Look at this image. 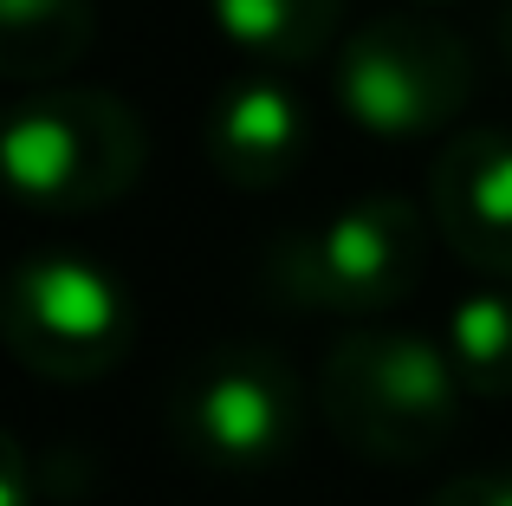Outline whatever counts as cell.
Instances as JSON below:
<instances>
[{"instance_id":"cell-1","label":"cell","mask_w":512,"mask_h":506,"mask_svg":"<svg viewBox=\"0 0 512 506\" xmlns=\"http://www.w3.org/2000/svg\"><path fill=\"white\" fill-rule=\"evenodd\" d=\"M461 370L448 344L422 331H350L318 364V416L350 455L376 468H415L461 429Z\"/></svg>"},{"instance_id":"cell-2","label":"cell","mask_w":512,"mask_h":506,"mask_svg":"<svg viewBox=\"0 0 512 506\" xmlns=\"http://www.w3.org/2000/svg\"><path fill=\"white\" fill-rule=\"evenodd\" d=\"M0 169H7L13 202L39 215H91L137 189L143 124L117 91H26L13 98L0 130Z\"/></svg>"},{"instance_id":"cell-3","label":"cell","mask_w":512,"mask_h":506,"mask_svg":"<svg viewBox=\"0 0 512 506\" xmlns=\"http://www.w3.org/2000/svg\"><path fill=\"white\" fill-rule=\"evenodd\" d=\"M0 331L26 377L39 383H98L137 344V305L111 266L78 247H39L7 273Z\"/></svg>"},{"instance_id":"cell-4","label":"cell","mask_w":512,"mask_h":506,"mask_svg":"<svg viewBox=\"0 0 512 506\" xmlns=\"http://www.w3.org/2000/svg\"><path fill=\"white\" fill-rule=\"evenodd\" d=\"M428 260V221L409 195H357L318 228L266 253V286L299 312H389L415 292Z\"/></svg>"},{"instance_id":"cell-5","label":"cell","mask_w":512,"mask_h":506,"mask_svg":"<svg viewBox=\"0 0 512 506\" xmlns=\"http://www.w3.org/2000/svg\"><path fill=\"white\" fill-rule=\"evenodd\" d=\"M474 78L480 72L467 39L441 20H422V13L363 20L338 46V65H331L338 111L363 137H383V143L448 130L474 98Z\"/></svg>"},{"instance_id":"cell-6","label":"cell","mask_w":512,"mask_h":506,"mask_svg":"<svg viewBox=\"0 0 512 506\" xmlns=\"http://www.w3.org/2000/svg\"><path fill=\"white\" fill-rule=\"evenodd\" d=\"M305 429V390L266 344L201 351L169 390V435L214 474H273Z\"/></svg>"},{"instance_id":"cell-7","label":"cell","mask_w":512,"mask_h":506,"mask_svg":"<svg viewBox=\"0 0 512 506\" xmlns=\"http://www.w3.org/2000/svg\"><path fill=\"white\" fill-rule=\"evenodd\" d=\"M428 221L461 266L512 279V130H461L428 163Z\"/></svg>"},{"instance_id":"cell-8","label":"cell","mask_w":512,"mask_h":506,"mask_svg":"<svg viewBox=\"0 0 512 506\" xmlns=\"http://www.w3.org/2000/svg\"><path fill=\"white\" fill-rule=\"evenodd\" d=\"M312 150V111L299 104V91L279 85L273 72H253L221 85V98L201 117V156L208 169L240 195L279 189Z\"/></svg>"},{"instance_id":"cell-9","label":"cell","mask_w":512,"mask_h":506,"mask_svg":"<svg viewBox=\"0 0 512 506\" xmlns=\"http://www.w3.org/2000/svg\"><path fill=\"white\" fill-rule=\"evenodd\" d=\"M98 39V0H0V72L13 85H52L85 65Z\"/></svg>"},{"instance_id":"cell-10","label":"cell","mask_w":512,"mask_h":506,"mask_svg":"<svg viewBox=\"0 0 512 506\" xmlns=\"http://www.w3.org/2000/svg\"><path fill=\"white\" fill-rule=\"evenodd\" d=\"M208 20L253 65H312L338 39L344 0H208Z\"/></svg>"},{"instance_id":"cell-11","label":"cell","mask_w":512,"mask_h":506,"mask_svg":"<svg viewBox=\"0 0 512 506\" xmlns=\"http://www.w3.org/2000/svg\"><path fill=\"white\" fill-rule=\"evenodd\" d=\"M441 344H448L467 396H480V403H506L512 396V292L506 286L467 292L448 312Z\"/></svg>"},{"instance_id":"cell-12","label":"cell","mask_w":512,"mask_h":506,"mask_svg":"<svg viewBox=\"0 0 512 506\" xmlns=\"http://www.w3.org/2000/svg\"><path fill=\"white\" fill-rule=\"evenodd\" d=\"M428 506H512V468H467L441 481Z\"/></svg>"},{"instance_id":"cell-13","label":"cell","mask_w":512,"mask_h":506,"mask_svg":"<svg viewBox=\"0 0 512 506\" xmlns=\"http://www.w3.org/2000/svg\"><path fill=\"white\" fill-rule=\"evenodd\" d=\"M415 7H448V0H415Z\"/></svg>"}]
</instances>
